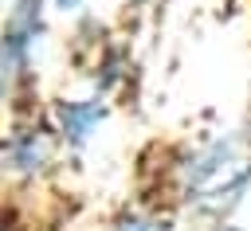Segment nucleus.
Listing matches in <instances>:
<instances>
[{"label":"nucleus","mask_w":251,"mask_h":231,"mask_svg":"<svg viewBox=\"0 0 251 231\" xmlns=\"http://www.w3.org/2000/svg\"><path fill=\"white\" fill-rule=\"evenodd\" d=\"M59 4H63V8H71V4H78V0H59Z\"/></svg>","instance_id":"1"}]
</instances>
